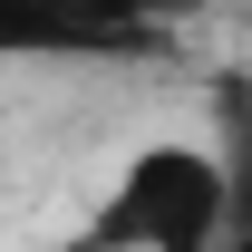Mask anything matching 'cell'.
Masks as SVG:
<instances>
[{
    "label": "cell",
    "instance_id": "6da1fadb",
    "mask_svg": "<svg viewBox=\"0 0 252 252\" xmlns=\"http://www.w3.org/2000/svg\"><path fill=\"white\" fill-rule=\"evenodd\" d=\"M233 223H243L233 165L214 146H194V136H146L117 165L107 204L88 214V243L78 252H214Z\"/></svg>",
    "mask_w": 252,
    "mask_h": 252
},
{
    "label": "cell",
    "instance_id": "7a4b0ae2",
    "mask_svg": "<svg viewBox=\"0 0 252 252\" xmlns=\"http://www.w3.org/2000/svg\"><path fill=\"white\" fill-rule=\"evenodd\" d=\"M146 49L107 0H0V59H117Z\"/></svg>",
    "mask_w": 252,
    "mask_h": 252
},
{
    "label": "cell",
    "instance_id": "3957f363",
    "mask_svg": "<svg viewBox=\"0 0 252 252\" xmlns=\"http://www.w3.org/2000/svg\"><path fill=\"white\" fill-rule=\"evenodd\" d=\"M107 10H117L136 39H156V30H185V20H204L214 0H107Z\"/></svg>",
    "mask_w": 252,
    "mask_h": 252
},
{
    "label": "cell",
    "instance_id": "277c9868",
    "mask_svg": "<svg viewBox=\"0 0 252 252\" xmlns=\"http://www.w3.org/2000/svg\"><path fill=\"white\" fill-rule=\"evenodd\" d=\"M214 252H252V214H243V223H233V233H223V243H214Z\"/></svg>",
    "mask_w": 252,
    "mask_h": 252
}]
</instances>
